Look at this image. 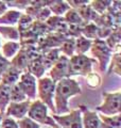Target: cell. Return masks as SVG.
Listing matches in <instances>:
<instances>
[{
	"instance_id": "obj_1",
	"label": "cell",
	"mask_w": 121,
	"mask_h": 128,
	"mask_svg": "<svg viewBox=\"0 0 121 128\" xmlns=\"http://www.w3.org/2000/svg\"><path fill=\"white\" fill-rule=\"evenodd\" d=\"M82 93L81 86L73 79L65 78L59 81L55 86V114H62L69 112L68 99L74 95Z\"/></svg>"
},
{
	"instance_id": "obj_2",
	"label": "cell",
	"mask_w": 121,
	"mask_h": 128,
	"mask_svg": "<svg viewBox=\"0 0 121 128\" xmlns=\"http://www.w3.org/2000/svg\"><path fill=\"white\" fill-rule=\"evenodd\" d=\"M92 63H94V60L88 58L85 54L72 56V57L69 59L68 77L71 75L88 76L89 74H91Z\"/></svg>"
},
{
	"instance_id": "obj_3",
	"label": "cell",
	"mask_w": 121,
	"mask_h": 128,
	"mask_svg": "<svg viewBox=\"0 0 121 128\" xmlns=\"http://www.w3.org/2000/svg\"><path fill=\"white\" fill-rule=\"evenodd\" d=\"M28 118L37 124H47L52 127L58 125L54 120L48 115L47 106L44 105L40 100H36L30 105L29 110H28Z\"/></svg>"
},
{
	"instance_id": "obj_4",
	"label": "cell",
	"mask_w": 121,
	"mask_h": 128,
	"mask_svg": "<svg viewBox=\"0 0 121 128\" xmlns=\"http://www.w3.org/2000/svg\"><path fill=\"white\" fill-rule=\"evenodd\" d=\"M56 83L52 81L50 78L45 77L40 78L38 80V94H39V100L44 105H46L47 108H50L52 112L55 113V108L53 106V95L55 92Z\"/></svg>"
},
{
	"instance_id": "obj_5",
	"label": "cell",
	"mask_w": 121,
	"mask_h": 128,
	"mask_svg": "<svg viewBox=\"0 0 121 128\" xmlns=\"http://www.w3.org/2000/svg\"><path fill=\"white\" fill-rule=\"evenodd\" d=\"M104 100L99 107H97V110L102 112L103 114L106 115H117L120 114V99H121V93L115 92V93H103Z\"/></svg>"
},
{
	"instance_id": "obj_6",
	"label": "cell",
	"mask_w": 121,
	"mask_h": 128,
	"mask_svg": "<svg viewBox=\"0 0 121 128\" xmlns=\"http://www.w3.org/2000/svg\"><path fill=\"white\" fill-rule=\"evenodd\" d=\"M91 54L95 56L96 58L99 60V65L101 70H105L106 66L108 65V61H110V57L112 54V50L108 48L106 43L102 41V40L96 38L94 42L91 43Z\"/></svg>"
},
{
	"instance_id": "obj_7",
	"label": "cell",
	"mask_w": 121,
	"mask_h": 128,
	"mask_svg": "<svg viewBox=\"0 0 121 128\" xmlns=\"http://www.w3.org/2000/svg\"><path fill=\"white\" fill-rule=\"evenodd\" d=\"M52 118L60 124V128H83L81 110H73L67 115H53Z\"/></svg>"
},
{
	"instance_id": "obj_8",
	"label": "cell",
	"mask_w": 121,
	"mask_h": 128,
	"mask_svg": "<svg viewBox=\"0 0 121 128\" xmlns=\"http://www.w3.org/2000/svg\"><path fill=\"white\" fill-rule=\"evenodd\" d=\"M68 66H69V59L66 56H60L58 61L50 68V79L56 83L62 79L68 78Z\"/></svg>"
},
{
	"instance_id": "obj_9",
	"label": "cell",
	"mask_w": 121,
	"mask_h": 128,
	"mask_svg": "<svg viewBox=\"0 0 121 128\" xmlns=\"http://www.w3.org/2000/svg\"><path fill=\"white\" fill-rule=\"evenodd\" d=\"M20 79L16 83L21 90L25 95L29 98H35L36 96V81L35 77L32 76L30 73L25 72L23 74L20 75Z\"/></svg>"
},
{
	"instance_id": "obj_10",
	"label": "cell",
	"mask_w": 121,
	"mask_h": 128,
	"mask_svg": "<svg viewBox=\"0 0 121 128\" xmlns=\"http://www.w3.org/2000/svg\"><path fill=\"white\" fill-rule=\"evenodd\" d=\"M31 105V102L29 100L22 102H11L7 105V109L5 111L6 118H15L18 120H21L25 118V115L27 114L29 107Z\"/></svg>"
},
{
	"instance_id": "obj_11",
	"label": "cell",
	"mask_w": 121,
	"mask_h": 128,
	"mask_svg": "<svg viewBox=\"0 0 121 128\" xmlns=\"http://www.w3.org/2000/svg\"><path fill=\"white\" fill-rule=\"evenodd\" d=\"M82 126L84 128H104L103 123L101 122L99 115L96 112L84 110L82 118Z\"/></svg>"
},
{
	"instance_id": "obj_12",
	"label": "cell",
	"mask_w": 121,
	"mask_h": 128,
	"mask_svg": "<svg viewBox=\"0 0 121 128\" xmlns=\"http://www.w3.org/2000/svg\"><path fill=\"white\" fill-rule=\"evenodd\" d=\"M20 75H21V72L17 68H15L14 66L10 65L4 70V73L2 74L0 80H1L2 84L7 86H13L14 84H16L18 82Z\"/></svg>"
},
{
	"instance_id": "obj_13",
	"label": "cell",
	"mask_w": 121,
	"mask_h": 128,
	"mask_svg": "<svg viewBox=\"0 0 121 128\" xmlns=\"http://www.w3.org/2000/svg\"><path fill=\"white\" fill-rule=\"evenodd\" d=\"M60 48H51V49L45 50L43 52H40L42 54V61L43 65L45 67V70L51 68L53 66V64L58 61V59L60 58Z\"/></svg>"
},
{
	"instance_id": "obj_14",
	"label": "cell",
	"mask_w": 121,
	"mask_h": 128,
	"mask_svg": "<svg viewBox=\"0 0 121 128\" xmlns=\"http://www.w3.org/2000/svg\"><path fill=\"white\" fill-rule=\"evenodd\" d=\"M45 67L43 65V61H42V54H38L35 59H33L32 61L29 63V65L27 67V72L30 73L32 76H34L35 78H42V76L45 73Z\"/></svg>"
},
{
	"instance_id": "obj_15",
	"label": "cell",
	"mask_w": 121,
	"mask_h": 128,
	"mask_svg": "<svg viewBox=\"0 0 121 128\" xmlns=\"http://www.w3.org/2000/svg\"><path fill=\"white\" fill-rule=\"evenodd\" d=\"M10 93L11 86L0 83V111H1V114H3L10 102Z\"/></svg>"
},
{
	"instance_id": "obj_16",
	"label": "cell",
	"mask_w": 121,
	"mask_h": 128,
	"mask_svg": "<svg viewBox=\"0 0 121 128\" xmlns=\"http://www.w3.org/2000/svg\"><path fill=\"white\" fill-rule=\"evenodd\" d=\"M21 16L19 11H7L3 15L0 16V25H15Z\"/></svg>"
},
{
	"instance_id": "obj_17",
	"label": "cell",
	"mask_w": 121,
	"mask_h": 128,
	"mask_svg": "<svg viewBox=\"0 0 121 128\" xmlns=\"http://www.w3.org/2000/svg\"><path fill=\"white\" fill-rule=\"evenodd\" d=\"M91 43L92 42L90 40H88V38L81 35V36L76 38L75 42H74V50L76 51L78 54H84L87 50L90 49Z\"/></svg>"
},
{
	"instance_id": "obj_18",
	"label": "cell",
	"mask_w": 121,
	"mask_h": 128,
	"mask_svg": "<svg viewBox=\"0 0 121 128\" xmlns=\"http://www.w3.org/2000/svg\"><path fill=\"white\" fill-rule=\"evenodd\" d=\"M100 120L103 123L104 128H120L121 121L120 114L114 115V116H105V115H100Z\"/></svg>"
},
{
	"instance_id": "obj_19",
	"label": "cell",
	"mask_w": 121,
	"mask_h": 128,
	"mask_svg": "<svg viewBox=\"0 0 121 128\" xmlns=\"http://www.w3.org/2000/svg\"><path fill=\"white\" fill-rule=\"evenodd\" d=\"M48 9L50 12H53L55 15H62L65 12H68L70 10V6L67 4L65 1H50V4Z\"/></svg>"
},
{
	"instance_id": "obj_20",
	"label": "cell",
	"mask_w": 121,
	"mask_h": 128,
	"mask_svg": "<svg viewBox=\"0 0 121 128\" xmlns=\"http://www.w3.org/2000/svg\"><path fill=\"white\" fill-rule=\"evenodd\" d=\"M18 33L23 34L25 32L29 31L30 28L32 27V24H33V18H31L29 15H21L20 18L18 19Z\"/></svg>"
},
{
	"instance_id": "obj_21",
	"label": "cell",
	"mask_w": 121,
	"mask_h": 128,
	"mask_svg": "<svg viewBox=\"0 0 121 128\" xmlns=\"http://www.w3.org/2000/svg\"><path fill=\"white\" fill-rule=\"evenodd\" d=\"M10 100L12 102H22L27 100V96L20 90V88L17 84H14L13 86H11Z\"/></svg>"
},
{
	"instance_id": "obj_22",
	"label": "cell",
	"mask_w": 121,
	"mask_h": 128,
	"mask_svg": "<svg viewBox=\"0 0 121 128\" xmlns=\"http://www.w3.org/2000/svg\"><path fill=\"white\" fill-rule=\"evenodd\" d=\"M64 20L65 22L69 24V25H74V26H81L84 22L83 19L80 17L79 13L76 12V10H69L66 13L65 17H64Z\"/></svg>"
},
{
	"instance_id": "obj_23",
	"label": "cell",
	"mask_w": 121,
	"mask_h": 128,
	"mask_svg": "<svg viewBox=\"0 0 121 128\" xmlns=\"http://www.w3.org/2000/svg\"><path fill=\"white\" fill-rule=\"evenodd\" d=\"M98 30L99 27L96 26V24H86L81 30V34L84 35L86 38H98Z\"/></svg>"
},
{
	"instance_id": "obj_24",
	"label": "cell",
	"mask_w": 121,
	"mask_h": 128,
	"mask_svg": "<svg viewBox=\"0 0 121 128\" xmlns=\"http://www.w3.org/2000/svg\"><path fill=\"white\" fill-rule=\"evenodd\" d=\"M19 47H20V45L18 43H15V42H7V43H5L4 45L2 46L3 57H4L5 59L13 57V56L19 50Z\"/></svg>"
},
{
	"instance_id": "obj_25",
	"label": "cell",
	"mask_w": 121,
	"mask_h": 128,
	"mask_svg": "<svg viewBox=\"0 0 121 128\" xmlns=\"http://www.w3.org/2000/svg\"><path fill=\"white\" fill-rule=\"evenodd\" d=\"M74 42H75L74 38H67L65 41L60 44V50L63 51L66 56H70V57H72V56H73V51H74Z\"/></svg>"
},
{
	"instance_id": "obj_26",
	"label": "cell",
	"mask_w": 121,
	"mask_h": 128,
	"mask_svg": "<svg viewBox=\"0 0 121 128\" xmlns=\"http://www.w3.org/2000/svg\"><path fill=\"white\" fill-rule=\"evenodd\" d=\"M106 45L108 46V48L112 50V48H115V47H118L119 46V43H120V30H119V27H117L116 30H113L112 33L108 35V38L107 41L105 42Z\"/></svg>"
},
{
	"instance_id": "obj_27",
	"label": "cell",
	"mask_w": 121,
	"mask_h": 128,
	"mask_svg": "<svg viewBox=\"0 0 121 128\" xmlns=\"http://www.w3.org/2000/svg\"><path fill=\"white\" fill-rule=\"evenodd\" d=\"M0 33H2L6 38H10V40L19 38L18 30L13 27H0Z\"/></svg>"
},
{
	"instance_id": "obj_28",
	"label": "cell",
	"mask_w": 121,
	"mask_h": 128,
	"mask_svg": "<svg viewBox=\"0 0 121 128\" xmlns=\"http://www.w3.org/2000/svg\"><path fill=\"white\" fill-rule=\"evenodd\" d=\"M112 1H91L90 8L96 13H104V11L111 6Z\"/></svg>"
},
{
	"instance_id": "obj_29",
	"label": "cell",
	"mask_w": 121,
	"mask_h": 128,
	"mask_svg": "<svg viewBox=\"0 0 121 128\" xmlns=\"http://www.w3.org/2000/svg\"><path fill=\"white\" fill-rule=\"evenodd\" d=\"M113 73H116L118 76L121 75L120 73V54H115L113 56V60H112V64H111V67H110V70H108V74Z\"/></svg>"
},
{
	"instance_id": "obj_30",
	"label": "cell",
	"mask_w": 121,
	"mask_h": 128,
	"mask_svg": "<svg viewBox=\"0 0 121 128\" xmlns=\"http://www.w3.org/2000/svg\"><path fill=\"white\" fill-rule=\"evenodd\" d=\"M17 125H18V128H39L40 127L39 124L32 121L29 118H23L21 120H19Z\"/></svg>"
},
{
	"instance_id": "obj_31",
	"label": "cell",
	"mask_w": 121,
	"mask_h": 128,
	"mask_svg": "<svg viewBox=\"0 0 121 128\" xmlns=\"http://www.w3.org/2000/svg\"><path fill=\"white\" fill-rule=\"evenodd\" d=\"M50 14L51 12L50 10L48 9V8H42V9L39 10L38 14L36 15V19H37V22H45L48 18L50 17Z\"/></svg>"
},
{
	"instance_id": "obj_32",
	"label": "cell",
	"mask_w": 121,
	"mask_h": 128,
	"mask_svg": "<svg viewBox=\"0 0 121 128\" xmlns=\"http://www.w3.org/2000/svg\"><path fill=\"white\" fill-rule=\"evenodd\" d=\"M0 128H18V125L13 118H4L0 123Z\"/></svg>"
},
{
	"instance_id": "obj_33",
	"label": "cell",
	"mask_w": 121,
	"mask_h": 128,
	"mask_svg": "<svg viewBox=\"0 0 121 128\" xmlns=\"http://www.w3.org/2000/svg\"><path fill=\"white\" fill-rule=\"evenodd\" d=\"M87 80H88V84L91 88H97L100 86L101 83V79L97 74H89L87 76Z\"/></svg>"
},
{
	"instance_id": "obj_34",
	"label": "cell",
	"mask_w": 121,
	"mask_h": 128,
	"mask_svg": "<svg viewBox=\"0 0 121 128\" xmlns=\"http://www.w3.org/2000/svg\"><path fill=\"white\" fill-rule=\"evenodd\" d=\"M10 65H11V63H10L9 60L5 59L1 54H0V78H1L2 74L4 73V70H5Z\"/></svg>"
},
{
	"instance_id": "obj_35",
	"label": "cell",
	"mask_w": 121,
	"mask_h": 128,
	"mask_svg": "<svg viewBox=\"0 0 121 128\" xmlns=\"http://www.w3.org/2000/svg\"><path fill=\"white\" fill-rule=\"evenodd\" d=\"M67 3H69L68 6H73L74 9H79V8H81V6H86L87 3H88V1L87 0H83V1H68Z\"/></svg>"
},
{
	"instance_id": "obj_36",
	"label": "cell",
	"mask_w": 121,
	"mask_h": 128,
	"mask_svg": "<svg viewBox=\"0 0 121 128\" xmlns=\"http://www.w3.org/2000/svg\"><path fill=\"white\" fill-rule=\"evenodd\" d=\"M6 11V3L4 1H0V16Z\"/></svg>"
},
{
	"instance_id": "obj_37",
	"label": "cell",
	"mask_w": 121,
	"mask_h": 128,
	"mask_svg": "<svg viewBox=\"0 0 121 128\" xmlns=\"http://www.w3.org/2000/svg\"><path fill=\"white\" fill-rule=\"evenodd\" d=\"M54 128H60V127L59 125H56V126H54Z\"/></svg>"
},
{
	"instance_id": "obj_38",
	"label": "cell",
	"mask_w": 121,
	"mask_h": 128,
	"mask_svg": "<svg viewBox=\"0 0 121 128\" xmlns=\"http://www.w3.org/2000/svg\"><path fill=\"white\" fill-rule=\"evenodd\" d=\"M0 46H1V43H0Z\"/></svg>"
}]
</instances>
